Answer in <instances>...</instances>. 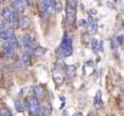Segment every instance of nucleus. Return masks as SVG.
Listing matches in <instances>:
<instances>
[{
    "mask_svg": "<svg viewBox=\"0 0 124 116\" xmlns=\"http://www.w3.org/2000/svg\"><path fill=\"white\" fill-rule=\"evenodd\" d=\"M73 52V46H72V36L68 34H65L63 39H62V42L58 47V56L61 59L63 58H67L72 54Z\"/></svg>",
    "mask_w": 124,
    "mask_h": 116,
    "instance_id": "1",
    "label": "nucleus"
},
{
    "mask_svg": "<svg viewBox=\"0 0 124 116\" xmlns=\"http://www.w3.org/2000/svg\"><path fill=\"white\" fill-rule=\"evenodd\" d=\"M27 109L29 110L31 115H33V116H44L45 115L44 108L40 105L39 99H37V98H29L27 100Z\"/></svg>",
    "mask_w": 124,
    "mask_h": 116,
    "instance_id": "2",
    "label": "nucleus"
},
{
    "mask_svg": "<svg viewBox=\"0 0 124 116\" xmlns=\"http://www.w3.org/2000/svg\"><path fill=\"white\" fill-rule=\"evenodd\" d=\"M76 11H77V1L76 0H67L66 4V24L72 26L76 21Z\"/></svg>",
    "mask_w": 124,
    "mask_h": 116,
    "instance_id": "3",
    "label": "nucleus"
},
{
    "mask_svg": "<svg viewBox=\"0 0 124 116\" xmlns=\"http://www.w3.org/2000/svg\"><path fill=\"white\" fill-rule=\"evenodd\" d=\"M41 10H43V13L49 16L54 11V3H52V0H41Z\"/></svg>",
    "mask_w": 124,
    "mask_h": 116,
    "instance_id": "4",
    "label": "nucleus"
},
{
    "mask_svg": "<svg viewBox=\"0 0 124 116\" xmlns=\"http://www.w3.org/2000/svg\"><path fill=\"white\" fill-rule=\"evenodd\" d=\"M52 79H54V82H55L57 86H60V85L63 84L65 76H63V73H62V70H58V69L55 68L54 71H52Z\"/></svg>",
    "mask_w": 124,
    "mask_h": 116,
    "instance_id": "5",
    "label": "nucleus"
},
{
    "mask_svg": "<svg viewBox=\"0 0 124 116\" xmlns=\"http://www.w3.org/2000/svg\"><path fill=\"white\" fill-rule=\"evenodd\" d=\"M1 16H3V21H4L5 23H11V18H12V11H11L9 7H4V9H3Z\"/></svg>",
    "mask_w": 124,
    "mask_h": 116,
    "instance_id": "6",
    "label": "nucleus"
},
{
    "mask_svg": "<svg viewBox=\"0 0 124 116\" xmlns=\"http://www.w3.org/2000/svg\"><path fill=\"white\" fill-rule=\"evenodd\" d=\"M14 36H15V33H14V29H11V28H8L3 33H0V39H3L4 41H8V40L12 39Z\"/></svg>",
    "mask_w": 124,
    "mask_h": 116,
    "instance_id": "7",
    "label": "nucleus"
},
{
    "mask_svg": "<svg viewBox=\"0 0 124 116\" xmlns=\"http://www.w3.org/2000/svg\"><path fill=\"white\" fill-rule=\"evenodd\" d=\"M11 6L14 7V10H17L18 12H23L24 11V4L22 0H10Z\"/></svg>",
    "mask_w": 124,
    "mask_h": 116,
    "instance_id": "8",
    "label": "nucleus"
},
{
    "mask_svg": "<svg viewBox=\"0 0 124 116\" xmlns=\"http://www.w3.org/2000/svg\"><path fill=\"white\" fill-rule=\"evenodd\" d=\"M94 105L96 108H102L103 106V100H102V93L101 91H97L95 97H94Z\"/></svg>",
    "mask_w": 124,
    "mask_h": 116,
    "instance_id": "9",
    "label": "nucleus"
},
{
    "mask_svg": "<svg viewBox=\"0 0 124 116\" xmlns=\"http://www.w3.org/2000/svg\"><path fill=\"white\" fill-rule=\"evenodd\" d=\"M33 92H34V96L37 99H43L44 96H45V92H44V88L41 86H34L33 87Z\"/></svg>",
    "mask_w": 124,
    "mask_h": 116,
    "instance_id": "10",
    "label": "nucleus"
},
{
    "mask_svg": "<svg viewBox=\"0 0 124 116\" xmlns=\"http://www.w3.org/2000/svg\"><path fill=\"white\" fill-rule=\"evenodd\" d=\"M97 29H99V24H97L96 21H93V22H90V23L88 24V33H89L90 35L96 34V33H97Z\"/></svg>",
    "mask_w": 124,
    "mask_h": 116,
    "instance_id": "11",
    "label": "nucleus"
},
{
    "mask_svg": "<svg viewBox=\"0 0 124 116\" xmlns=\"http://www.w3.org/2000/svg\"><path fill=\"white\" fill-rule=\"evenodd\" d=\"M76 74H77V68L74 65H67L66 67V75H67L68 79L76 77Z\"/></svg>",
    "mask_w": 124,
    "mask_h": 116,
    "instance_id": "12",
    "label": "nucleus"
},
{
    "mask_svg": "<svg viewBox=\"0 0 124 116\" xmlns=\"http://www.w3.org/2000/svg\"><path fill=\"white\" fill-rule=\"evenodd\" d=\"M26 106H27V104H26L24 102L20 100V99H17V100L15 102V109H16L17 112H23V111L26 110Z\"/></svg>",
    "mask_w": 124,
    "mask_h": 116,
    "instance_id": "13",
    "label": "nucleus"
},
{
    "mask_svg": "<svg viewBox=\"0 0 124 116\" xmlns=\"http://www.w3.org/2000/svg\"><path fill=\"white\" fill-rule=\"evenodd\" d=\"M29 26H31V19L28 17H23L20 21V23H18V28L20 29H27Z\"/></svg>",
    "mask_w": 124,
    "mask_h": 116,
    "instance_id": "14",
    "label": "nucleus"
},
{
    "mask_svg": "<svg viewBox=\"0 0 124 116\" xmlns=\"http://www.w3.org/2000/svg\"><path fill=\"white\" fill-rule=\"evenodd\" d=\"M20 12L17 11V10H14L12 11V18H11V23L12 24H15V26H18V23H20Z\"/></svg>",
    "mask_w": 124,
    "mask_h": 116,
    "instance_id": "15",
    "label": "nucleus"
},
{
    "mask_svg": "<svg viewBox=\"0 0 124 116\" xmlns=\"http://www.w3.org/2000/svg\"><path fill=\"white\" fill-rule=\"evenodd\" d=\"M52 3H54V11L55 12H60L62 10L61 1H60V0H52Z\"/></svg>",
    "mask_w": 124,
    "mask_h": 116,
    "instance_id": "16",
    "label": "nucleus"
},
{
    "mask_svg": "<svg viewBox=\"0 0 124 116\" xmlns=\"http://www.w3.org/2000/svg\"><path fill=\"white\" fill-rule=\"evenodd\" d=\"M99 40L97 39H93L91 40V48H93V51L95 52V53H97L99 52Z\"/></svg>",
    "mask_w": 124,
    "mask_h": 116,
    "instance_id": "17",
    "label": "nucleus"
},
{
    "mask_svg": "<svg viewBox=\"0 0 124 116\" xmlns=\"http://www.w3.org/2000/svg\"><path fill=\"white\" fill-rule=\"evenodd\" d=\"M45 52H46V48H44V47H37L35 51H34V56L35 57H41Z\"/></svg>",
    "mask_w": 124,
    "mask_h": 116,
    "instance_id": "18",
    "label": "nucleus"
},
{
    "mask_svg": "<svg viewBox=\"0 0 124 116\" xmlns=\"http://www.w3.org/2000/svg\"><path fill=\"white\" fill-rule=\"evenodd\" d=\"M67 65L65 64V62H63V59H61V58H60V59L57 61V63H56V69H58V70H63L65 68H66Z\"/></svg>",
    "mask_w": 124,
    "mask_h": 116,
    "instance_id": "19",
    "label": "nucleus"
},
{
    "mask_svg": "<svg viewBox=\"0 0 124 116\" xmlns=\"http://www.w3.org/2000/svg\"><path fill=\"white\" fill-rule=\"evenodd\" d=\"M0 116H12V114H11L10 110L5 106V108H1V109H0Z\"/></svg>",
    "mask_w": 124,
    "mask_h": 116,
    "instance_id": "20",
    "label": "nucleus"
},
{
    "mask_svg": "<svg viewBox=\"0 0 124 116\" xmlns=\"http://www.w3.org/2000/svg\"><path fill=\"white\" fill-rule=\"evenodd\" d=\"M82 41H83L84 44H89V42H91L90 34H89V33H84V34L82 35Z\"/></svg>",
    "mask_w": 124,
    "mask_h": 116,
    "instance_id": "21",
    "label": "nucleus"
},
{
    "mask_svg": "<svg viewBox=\"0 0 124 116\" xmlns=\"http://www.w3.org/2000/svg\"><path fill=\"white\" fill-rule=\"evenodd\" d=\"M114 40H116V42H117V45H118V46L124 45V36H123V35H118V36H116V38H114Z\"/></svg>",
    "mask_w": 124,
    "mask_h": 116,
    "instance_id": "22",
    "label": "nucleus"
},
{
    "mask_svg": "<svg viewBox=\"0 0 124 116\" xmlns=\"http://www.w3.org/2000/svg\"><path fill=\"white\" fill-rule=\"evenodd\" d=\"M88 24H89L88 19H80L79 21V26L80 27H88Z\"/></svg>",
    "mask_w": 124,
    "mask_h": 116,
    "instance_id": "23",
    "label": "nucleus"
},
{
    "mask_svg": "<svg viewBox=\"0 0 124 116\" xmlns=\"http://www.w3.org/2000/svg\"><path fill=\"white\" fill-rule=\"evenodd\" d=\"M8 28H6V26H5V22L4 23H0V33H3L4 30H6Z\"/></svg>",
    "mask_w": 124,
    "mask_h": 116,
    "instance_id": "24",
    "label": "nucleus"
},
{
    "mask_svg": "<svg viewBox=\"0 0 124 116\" xmlns=\"http://www.w3.org/2000/svg\"><path fill=\"white\" fill-rule=\"evenodd\" d=\"M103 51V44H102V41H100L99 42V52H102Z\"/></svg>",
    "mask_w": 124,
    "mask_h": 116,
    "instance_id": "25",
    "label": "nucleus"
},
{
    "mask_svg": "<svg viewBox=\"0 0 124 116\" xmlns=\"http://www.w3.org/2000/svg\"><path fill=\"white\" fill-rule=\"evenodd\" d=\"M26 4H27L28 6H33L34 3H33V0H26Z\"/></svg>",
    "mask_w": 124,
    "mask_h": 116,
    "instance_id": "26",
    "label": "nucleus"
},
{
    "mask_svg": "<svg viewBox=\"0 0 124 116\" xmlns=\"http://www.w3.org/2000/svg\"><path fill=\"white\" fill-rule=\"evenodd\" d=\"M120 92H122V94H123V97H124V84L120 86Z\"/></svg>",
    "mask_w": 124,
    "mask_h": 116,
    "instance_id": "27",
    "label": "nucleus"
},
{
    "mask_svg": "<svg viewBox=\"0 0 124 116\" xmlns=\"http://www.w3.org/2000/svg\"><path fill=\"white\" fill-rule=\"evenodd\" d=\"M62 116H68V112H67V111L65 110L63 112H62Z\"/></svg>",
    "mask_w": 124,
    "mask_h": 116,
    "instance_id": "28",
    "label": "nucleus"
},
{
    "mask_svg": "<svg viewBox=\"0 0 124 116\" xmlns=\"http://www.w3.org/2000/svg\"><path fill=\"white\" fill-rule=\"evenodd\" d=\"M76 116H83V114H82V112H78V114H77Z\"/></svg>",
    "mask_w": 124,
    "mask_h": 116,
    "instance_id": "29",
    "label": "nucleus"
},
{
    "mask_svg": "<svg viewBox=\"0 0 124 116\" xmlns=\"http://www.w3.org/2000/svg\"><path fill=\"white\" fill-rule=\"evenodd\" d=\"M3 1H4V0H0V4H1V3H3Z\"/></svg>",
    "mask_w": 124,
    "mask_h": 116,
    "instance_id": "30",
    "label": "nucleus"
},
{
    "mask_svg": "<svg viewBox=\"0 0 124 116\" xmlns=\"http://www.w3.org/2000/svg\"><path fill=\"white\" fill-rule=\"evenodd\" d=\"M113 1H114V3H117V1H118V0H113Z\"/></svg>",
    "mask_w": 124,
    "mask_h": 116,
    "instance_id": "31",
    "label": "nucleus"
}]
</instances>
